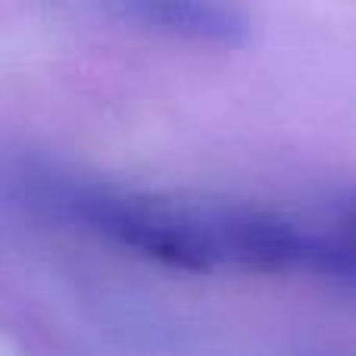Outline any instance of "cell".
I'll return each mask as SVG.
<instances>
[{
    "label": "cell",
    "mask_w": 356,
    "mask_h": 356,
    "mask_svg": "<svg viewBox=\"0 0 356 356\" xmlns=\"http://www.w3.org/2000/svg\"><path fill=\"white\" fill-rule=\"evenodd\" d=\"M106 16L160 35L169 41L207 44V47H234L250 35V22L241 10L207 0H106L100 3Z\"/></svg>",
    "instance_id": "6da1fadb"
}]
</instances>
